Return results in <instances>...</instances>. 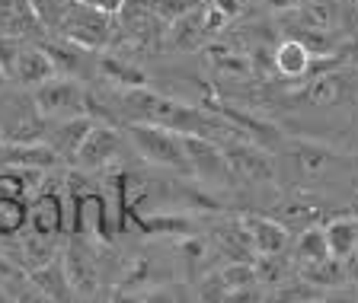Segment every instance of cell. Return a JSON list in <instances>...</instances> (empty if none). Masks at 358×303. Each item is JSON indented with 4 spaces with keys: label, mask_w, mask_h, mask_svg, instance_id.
Listing matches in <instances>:
<instances>
[{
    "label": "cell",
    "mask_w": 358,
    "mask_h": 303,
    "mask_svg": "<svg viewBox=\"0 0 358 303\" xmlns=\"http://www.w3.org/2000/svg\"><path fill=\"white\" fill-rule=\"evenodd\" d=\"M329 303H352V300H345V297H339V300H329Z\"/></svg>",
    "instance_id": "obj_32"
},
{
    "label": "cell",
    "mask_w": 358,
    "mask_h": 303,
    "mask_svg": "<svg viewBox=\"0 0 358 303\" xmlns=\"http://www.w3.org/2000/svg\"><path fill=\"white\" fill-rule=\"evenodd\" d=\"M16 54H20V48H16V38H10V36H0V67L3 71H13V61H16Z\"/></svg>",
    "instance_id": "obj_28"
},
{
    "label": "cell",
    "mask_w": 358,
    "mask_h": 303,
    "mask_svg": "<svg viewBox=\"0 0 358 303\" xmlns=\"http://www.w3.org/2000/svg\"><path fill=\"white\" fill-rule=\"evenodd\" d=\"M58 154L45 141L36 144H10V147H0V166H10V170H52L58 166Z\"/></svg>",
    "instance_id": "obj_9"
},
{
    "label": "cell",
    "mask_w": 358,
    "mask_h": 303,
    "mask_svg": "<svg viewBox=\"0 0 358 303\" xmlns=\"http://www.w3.org/2000/svg\"><path fill=\"white\" fill-rule=\"evenodd\" d=\"M122 150V138L115 128L109 125H93L87 131V138H83V144L77 147L74 154V166H80V170H103V166H109L115 156H119Z\"/></svg>",
    "instance_id": "obj_5"
},
{
    "label": "cell",
    "mask_w": 358,
    "mask_h": 303,
    "mask_svg": "<svg viewBox=\"0 0 358 303\" xmlns=\"http://www.w3.org/2000/svg\"><path fill=\"white\" fill-rule=\"evenodd\" d=\"M74 3L90 7V10H99V13H109V16H119L128 0H74Z\"/></svg>",
    "instance_id": "obj_26"
},
{
    "label": "cell",
    "mask_w": 358,
    "mask_h": 303,
    "mask_svg": "<svg viewBox=\"0 0 358 303\" xmlns=\"http://www.w3.org/2000/svg\"><path fill=\"white\" fill-rule=\"evenodd\" d=\"M182 150L189 160V172L208 179L227 176V163H224V147H217L208 138H195V134H182Z\"/></svg>",
    "instance_id": "obj_8"
},
{
    "label": "cell",
    "mask_w": 358,
    "mask_h": 303,
    "mask_svg": "<svg viewBox=\"0 0 358 303\" xmlns=\"http://www.w3.org/2000/svg\"><path fill=\"white\" fill-rule=\"evenodd\" d=\"M61 32L71 45L77 48H87V52H96L106 48L112 38V16L99 13V10L80 7V3H67L64 13H61Z\"/></svg>",
    "instance_id": "obj_1"
},
{
    "label": "cell",
    "mask_w": 358,
    "mask_h": 303,
    "mask_svg": "<svg viewBox=\"0 0 358 303\" xmlns=\"http://www.w3.org/2000/svg\"><path fill=\"white\" fill-rule=\"evenodd\" d=\"M339 22V7L336 0H301L298 7V26L307 32H333Z\"/></svg>",
    "instance_id": "obj_14"
},
{
    "label": "cell",
    "mask_w": 358,
    "mask_h": 303,
    "mask_svg": "<svg viewBox=\"0 0 358 303\" xmlns=\"http://www.w3.org/2000/svg\"><path fill=\"white\" fill-rule=\"evenodd\" d=\"M36 109L42 119L67 121V119H83L87 115V93L77 80L67 77H55V80L42 83L36 89Z\"/></svg>",
    "instance_id": "obj_2"
},
{
    "label": "cell",
    "mask_w": 358,
    "mask_h": 303,
    "mask_svg": "<svg viewBox=\"0 0 358 303\" xmlns=\"http://www.w3.org/2000/svg\"><path fill=\"white\" fill-rule=\"evenodd\" d=\"M0 147H3V134H0Z\"/></svg>",
    "instance_id": "obj_34"
},
{
    "label": "cell",
    "mask_w": 358,
    "mask_h": 303,
    "mask_svg": "<svg viewBox=\"0 0 358 303\" xmlns=\"http://www.w3.org/2000/svg\"><path fill=\"white\" fill-rule=\"evenodd\" d=\"M7 80H10V74H7V71H3V67H0V89L7 87Z\"/></svg>",
    "instance_id": "obj_31"
},
{
    "label": "cell",
    "mask_w": 358,
    "mask_h": 303,
    "mask_svg": "<svg viewBox=\"0 0 358 303\" xmlns=\"http://www.w3.org/2000/svg\"><path fill=\"white\" fill-rule=\"evenodd\" d=\"M313 61H317V58L307 52L298 38H285V42L275 48V71L282 77H291V80H298V77L310 74Z\"/></svg>",
    "instance_id": "obj_13"
},
{
    "label": "cell",
    "mask_w": 358,
    "mask_h": 303,
    "mask_svg": "<svg viewBox=\"0 0 358 303\" xmlns=\"http://www.w3.org/2000/svg\"><path fill=\"white\" fill-rule=\"evenodd\" d=\"M93 128V121L83 115V119H67V121H58L55 125V131L48 134V147L58 154V160H74L77 147L83 144V138H87V131Z\"/></svg>",
    "instance_id": "obj_12"
},
{
    "label": "cell",
    "mask_w": 358,
    "mask_h": 303,
    "mask_svg": "<svg viewBox=\"0 0 358 303\" xmlns=\"http://www.w3.org/2000/svg\"><path fill=\"white\" fill-rule=\"evenodd\" d=\"M221 249L231 256V262H250V265L256 262V252H253V243H250V233H246L243 221L221 230Z\"/></svg>",
    "instance_id": "obj_18"
},
{
    "label": "cell",
    "mask_w": 358,
    "mask_h": 303,
    "mask_svg": "<svg viewBox=\"0 0 358 303\" xmlns=\"http://www.w3.org/2000/svg\"><path fill=\"white\" fill-rule=\"evenodd\" d=\"M170 38H173L176 48H182V52L199 48V45L208 38V32H205V20H201V7L189 10L186 16H179L176 22H170Z\"/></svg>",
    "instance_id": "obj_16"
},
{
    "label": "cell",
    "mask_w": 358,
    "mask_h": 303,
    "mask_svg": "<svg viewBox=\"0 0 358 303\" xmlns=\"http://www.w3.org/2000/svg\"><path fill=\"white\" fill-rule=\"evenodd\" d=\"M58 74L61 67L55 61V54L42 52V48H20V54L13 61V71H10V77H16L22 87H36V89L42 83L55 80Z\"/></svg>",
    "instance_id": "obj_6"
},
{
    "label": "cell",
    "mask_w": 358,
    "mask_h": 303,
    "mask_svg": "<svg viewBox=\"0 0 358 303\" xmlns=\"http://www.w3.org/2000/svg\"><path fill=\"white\" fill-rule=\"evenodd\" d=\"M327 233V246H329V256L339 262H345L352 252L358 249V221L355 217H339V221H329L323 227Z\"/></svg>",
    "instance_id": "obj_15"
},
{
    "label": "cell",
    "mask_w": 358,
    "mask_h": 303,
    "mask_svg": "<svg viewBox=\"0 0 358 303\" xmlns=\"http://www.w3.org/2000/svg\"><path fill=\"white\" fill-rule=\"evenodd\" d=\"M304 281L307 284H323V288L343 284L345 281L343 262H339V259H327V262H313V265H304Z\"/></svg>",
    "instance_id": "obj_23"
},
{
    "label": "cell",
    "mask_w": 358,
    "mask_h": 303,
    "mask_svg": "<svg viewBox=\"0 0 358 303\" xmlns=\"http://www.w3.org/2000/svg\"><path fill=\"white\" fill-rule=\"evenodd\" d=\"M298 259L304 262V265L333 259V256H329V246H327V233H323V227H307L304 233L298 237Z\"/></svg>",
    "instance_id": "obj_21"
},
{
    "label": "cell",
    "mask_w": 358,
    "mask_h": 303,
    "mask_svg": "<svg viewBox=\"0 0 358 303\" xmlns=\"http://www.w3.org/2000/svg\"><path fill=\"white\" fill-rule=\"evenodd\" d=\"M26 214H29L26 201L0 198V237H20L26 227Z\"/></svg>",
    "instance_id": "obj_22"
},
{
    "label": "cell",
    "mask_w": 358,
    "mask_h": 303,
    "mask_svg": "<svg viewBox=\"0 0 358 303\" xmlns=\"http://www.w3.org/2000/svg\"><path fill=\"white\" fill-rule=\"evenodd\" d=\"M217 278H221L224 290H240V288H253L256 281V268L250 265V262H231V265H224L221 272H217Z\"/></svg>",
    "instance_id": "obj_24"
},
{
    "label": "cell",
    "mask_w": 358,
    "mask_h": 303,
    "mask_svg": "<svg viewBox=\"0 0 358 303\" xmlns=\"http://www.w3.org/2000/svg\"><path fill=\"white\" fill-rule=\"evenodd\" d=\"M336 156L327 147H317V144H304V147L294 150V166L301 170V176H323V172L333 166Z\"/></svg>",
    "instance_id": "obj_19"
},
{
    "label": "cell",
    "mask_w": 358,
    "mask_h": 303,
    "mask_svg": "<svg viewBox=\"0 0 358 303\" xmlns=\"http://www.w3.org/2000/svg\"><path fill=\"white\" fill-rule=\"evenodd\" d=\"M211 7H215L217 13L224 16V20H234V16L243 13V0H215Z\"/></svg>",
    "instance_id": "obj_29"
},
{
    "label": "cell",
    "mask_w": 358,
    "mask_h": 303,
    "mask_svg": "<svg viewBox=\"0 0 358 303\" xmlns=\"http://www.w3.org/2000/svg\"><path fill=\"white\" fill-rule=\"evenodd\" d=\"M224 303H262V290H259V284H253V288H240V290H227Z\"/></svg>",
    "instance_id": "obj_27"
},
{
    "label": "cell",
    "mask_w": 358,
    "mask_h": 303,
    "mask_svg": "<svg viewBox=\"0 0 358 303\" xmlns=\"http://www.w3.org/2000/svg\"><path fill=\"white\" fill-rule=\"evenodd\" d=\"M36 13H32V0H0V36H20L32 29Z\"/></svg>",
    "instance_id": "obj_17"
},
{
    "label": "cell",
    "mask_w": 358,
    "mask_h": 303,
    "mask_svg": "<svg viewBox=\"0 0 358 303\" xmlns=\"http://www.w3.org/2000/svg\"><path fill=\"white\" fill-rule=\"evenodd\" d=\"M243 227L250 233V243H253L256 256H282L285 246H288V230L278 221H268V217H243Z\"/></svg>",
    "instance_id": "obj_10"
},
{
    "label": "cell",
    "mask_w": 358,
    "mask_h": 303,
    "mask_svg": "<svg viewBox=\"0 0 358 303\" xmlns=\"http://www.w3.org/2000/svg\"><path fill=\"white\" fill-rule=\"evenodd\" d=\"M32 284L42 290V297L48 303H71V294H74V288L67 281L64 262H58V259H52L48 265L36 268V272H32Z\"/></svg>",
    "instance_id": "obj_11"
},
{
    "label": "cell",
    "mask_w": 358,
    "mask_h": 303,
    "mask_svg": "<svg viewBox=\"0 0 358 303\" xmlns=\"http://www.w3.org/2000/svg\"><path fill=\"white\" fill-rule=\"evenodd\" d=\"M131 141L150 163L189 172V160H186V150H182V134H173L166 128H154V125H131Z\"/></svg>",
    "instance_id": "obj_3"
},
{
    "label": "cell",
    "mask_w": 358,
    "mask_h": 303,
    "mask_svg": "<svg viewBox=\"0 0 358 303\" xmlns=\"http://www.w3.org/2000/svg\"><path fill=\"white\" fill-rule=\"evenodd\" d=\"M224 163H227V176H237L243 182H272L275 176L272 160L259 147H227Z\"/></svg>",
    "instance_id": "obj_7"
},
{
    "label": "cell",
    "mask_w": 358,
    "mask_h": 303,
    "mask_svg": "<svg viewBox=\"0 0 358 303\" xmlns=\"http://www.w3.org/2000/svg\"><path fill=\"white\" fill-rule=\"evenodd\" d=\"M0 303H16V300H7V297H0Z\"/></svg>",
    "instance_id": "obj_33"
},
{
    "label": "cell",
    "mask_w": 358,
    "mask_h": 303,
    "mask_svg": "<svg viewBox=\"0 0 358 303\" xmlns=\"http://www.w3.org/2000/svg\"><path fill=\"white\" fill-rule=\"evenodd\" d=\"M106 74H109L112 80L125 83L128 89H141V87H148V80H144V74H141V71H138V67H131V64H122V61H115V58H109V61H106Z\"/></svg>",
    "instance_id": "obj_25"
},
{
    "label": "cell",
    "mask_w": 358,
    "mask_h": 303,
    "mask_svg": "<svg viewBox=\"0 0 358 303\" xmlns=\"http://www.w3.org/2000/svg\"><path fill=\"white\" fill-rule=\"evenodd\" d=\"M61 230H64V198L58 192H38L29 205L22 233L45 239V243H58Z\"/></svg>",
    "instance_id": "obj_4"
},
{
    "label": "cell",
    "mask_w": 358,
    "mask_h": 303,
    "mask_svg": "<svg viewBox=\"0 0 358 303\" xmlns=\"http://www.w3.org/2000/svg\"><path fill=\"white\" fill-rule=\"evenodd\" d=\"M343 93H345L343 77L323 74V77H317V80L304 89V99L310 105H333V103H339V99H343Z\"/></svg>",
    "instance_id": "obj_20"
},
{
    "label": "cell",
    "mask_w": 358,
    "mask_h": 303,
    "mask_svg": "<svg viewBox=\"0 0 358 303\" xmlns=\"http://www.w3.org/2000/svg\"><path fill=\"white\" fill-rule=\"evenodd\" d=\"M268 7H275V10H298L301 0H268Z\"/></svg>",
    "instance_id": "obj_30"
}]
</instances>
